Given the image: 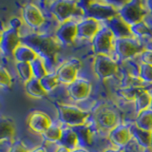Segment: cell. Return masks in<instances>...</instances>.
Instances as JSON below:
<instances>
[{
    "mask_svg": "<svg viewBox=\"0 0 152 152\" xmlns=\"http://www.w3.org/2000/svg\"><path fill=\"white\" fill-rule=\"evenodd\" d=\"M21 43L30 47L43 59L48 72H53L52 69L55 65L56 56L62 46L55 35L52 36L47 33H31L21 36Z\"/></svg>",
    "mask_w": 152,
    "mask_h": 152,
    "instance_id": "cell-1",
    "label": "cell"
},
{
    "mask_svg": "<svg viewBox=\"0 0 152 152\" xmlns=\"http://www.w3.org/2000/svg\"><path fill=\"white\" fill-rule=\"evenodd\" d=\"M123 3L114 1H79L86 18H92L102 23L119 15V8Z\"/></svg>",
    "mask_w": 152,
    "mask_h": 152,
    "instance_id": "cell-2",
    "label": "cell"
},
{
    "mask_svg": "<svg viewBox=\"0 0 152 152\" xmlns=\"http://www.w3.org/2000/svg\"><path fill=\"white\" fill-rule=\"evenodd\" d=\"M48 11L54 16V18L62 24L70 19L80 22L86 18L82 7L79 1L73 0H56L48 3Z\"/></svg>",
    "mask_w": 152,
    "mask_h": 152,
    "instance_id": "cell-3",
    "label": "cell"
},
{
    "mask_svg": "<svg viewBox=\"0 0 152 152\" xmlns=\"http://www.w3.org/2000/svg\"><path fill=\"white\" fill-rule=\"evenodd\" d=\"M120 114L115 107L111 106H102L97 107L93 112V116L90 117V122L95 130L99 132L106 131L110 132L113 128L120 125Z\"/></svg>",
    "mask_w": 152,
    "mask_h": 152,
    "instance_id": "cell-4",
    "label": "cell"
},
{
    "mask_svg": "<svg viewBox=\"0 0 152 152\" xmlns=\"http://www.w3.org/2000/svg\"><path fill=\"white\" fill-rule=\"evenodd\" d=\"M58 118L62 125L75 127L86 125L91 114L76 106L66 104H56Z\"/></svg>",
    "mask_w": 152,
    "mask_h": 152,
    "instance_id": "cell-5",
    "label": "cell"
},
{
    "mask_svg": "<svg viewBox=\"0 0 152 152\" xmlns=\"http://www.w3.org/2000/svg\"><path fill=\"white\" fill-rule=\"evenodd\" d=\"M145 50V42L136 37L119 38L114 42L115 58L118 62L134 59Z\"/></svg>",
    "mask_w": 152,
    "mask_h": 152,
    "instance_id": "cell-6",
    "label": "cell"
},
{
    "mask_svg": "<svg viewBox=\"0 0 152 152\" xmlns=\"http://www.w3.org/2000/svg\"><path fill=\"white\" fill-rule=\"evenodd\" d=\"M147 14H148V10L145 1H141V0L126 1L119 8V15L129 26L144 21Z\"/></svg>",
    "mask_w": 152,
    "mask_h": 152,
    "instance_id": "cell-7",
    "label": "cell"
},
{
    "mask_svg": "<svg viewBox=\"0 0 152 152\" xmlns=\"http://www.w3.org/2000/svg\"><path fill=\"white\" fill-rule=\"evenodd\" d=\"M114 42L115 37L108 28L104 25L97 34L91 40L92 50L96 55H107L115 58V50H114Z\"/></svg>",
    "mask_w": 152,
    "mask_h": 152,
    "instance_id": "cell-8",
    "label": "cell"
},
{
    "mask_svg": "<svg viewBox=\"0 0 152 152\" xmlns=\"http://www.w3.org/2000/svg\"><path fill=\"white\" fill-rule=\"evenodd\" d=\"M93 69L100 79L106 80L120 72L119 62L110 56L96 55L94 59Z\"/></svg>",
    "mask_w": 152,
    "mask_h": 152,
    "instance_id": "cell-9",
    "label": "cell"
},
{
    "mask_svg": "<svg viewBox=\"0 0 152 152\" xmlns=\"http://www.w3.org/2000/svg\"><path fill=\"white\" fill-rule=\"evenodd\" d=\"M80 69V60L77 58H71L62 63L54 72L60 84L69 86L78 78V72Z\"/></svg>",
    "mask_w": 152,
    "mask_h": 152,
    "instance_id": "cell-10",
    "label": "cell"
},
{
    "mask_svg": "<svg viewBox=\"0 0 152 152\" xmlns=\"http://www.w3.org/2000/svg\"><path fill=\"white\" fill-rule=\"evenodd\" d=\"M22 18L28 28L35 31L40 30L46 23V17L41 8L34 3H28L23 7Z\"/></svg>",
    "mask_w": 152,
    "mask_h": 152,
    "instance_id": "cell-11",
    "label": "cell"
},
{
    "mask_svg": "<svg viewBox=\"0 0 152 152\" xmlns=\"http://www.w3.org/2000/svg\"><path fill=\"white\" fill-rule=\"evenodd\" d=\"M77 24L78 21L74 19L59 24L55 31V37L62 46H70L77 39Z\"/></svg>",
    "mask_w": 152,
    "mask_h": 152,
    "instance_id": "cell-12",
    "label": "cell"
},
{
    "mask_svg": "<svg viewBox=\"0 0 152 152\" xmlns=\"http://www.w3.org/2000/svg\"><path fill=\"white\" fill-rule=\"evenodd\" d=\"M21 44V35L19 31L9 27L2 31L1 41H0V50L6 56H13V52L16 48Z\"/></svg>",
    "mask_w": 152,
    "mask_h": 152,
    "instance_id": "cell-13",
    "label": "cell"
},
{
    "mask_svg": "<svg viewBox=\"0 0 152 152\" xmlns=\"http://www.w3.org/2000/svg\"><path fill=\"white\" fill-rule=\"evenodd\" d=\"M92 86L88 80L85 78H77L74 82L66 86V92L70 99L75 102L87 100L91 93Z\"/></svg>",
    "mask_w": 152,
    "mask_h": 152,
    "instance_id": "cell-14",
    "label": "cell"
},
{
    "mask_svg": "<svg viewBox=\"0 0 152 152\" xmlns=\"http://www.w3.org/2000/svg\"><path fill=\"white\" fill-rule=\"evenodd\" d=\"M132 134L129 128V125L120 124L118 126L108 133V139L111 144L115 145L116 148L122 150L132 139Z\"/></svg>",
    "mask_w": 152,
    "mask_h": 152,
    "instance_id": "cell-15",
    "label": "cell"
},
{
    "mask_svg": "<svg viewBox=\"0 0 152 152\" xmlns=\"http://www.w3.org/2000/svg\"><path fill=\"white\" fill-rule=\"evenodd\" d=\"M103 27V23L92 18H84L77 24V39L92 40Z\"/></svg>",
    "mask_w": 152,
    "mask_h": 152,
    "instance_id": "cell-16",
    "label": "cell"
},
{
    "mask_svg": "<svg viewBox=\"0 0 152 152\" xmlns=\"http://www.w3.org/2000/svg\"><path fill=\"white\" fill-rule=\"evenodd\" d=\"M27 124L30 129L41 135L52 124V120L47 113L40 110H34L28 114Z\"/></svg>",
    "mask_w": 152,
    "mask_h": 152,
    "instance_id": "cell-17",
    "label": "cell"
},
{
    "mask_svg": "<svg viewBox=\"0 0 152 152\" xmlns=\"http://www.w3.org/2000/svg\"><path fill=\"white\" fill-rule=\"evenodd\" d=\"M104 25L111 31L115 39L134 37L131 32L130 26L120 15H116L109 20L104 22Z\"/></svg>",
    "mask_w": 152,
    "mask_h": 152,
    "instance_id": "cell-18",
    "label": "cell"
},
{
    "mask_svg": "<svg viewBox=\"0 0 152 152\" xmlns=\"http://www.w3.org/2000/svg\"><path fill=\"white\" fill-rule=\"evenodd\" d=\"M72 128L75 131L76 135H77V137H78L79 146L88 149V147L92 145L93 139H94V133H95V131H96L94 129L91 122H90V118L86 125L75 126Z\"/></svg>",
    "mask_w": 152,
    "mask_h": 152,
    "instance_id": "cell-19",
    "label": "cell"
},
{
    "mask_svg": "<svg viewBox=\"0 0 152 152\" xmlns=\"http://www.w3.org/2000/svg\"><path fill=\"white\" fill-rule=\"evenodd\" d=\"M58 145L66 147L69 150H73L79 146L78 137L72 127L63 125V126H62V135Z\"/></svg>",
    "mask_w": 152,
    "mask_h": 152,
    "instance_id": "cell-20",
    "label": "cell"
},
{
    "mask_svg": "<svg viewBox=\"0 0 152 152\" xmlns=\"http://www.w3.org/2000/svg\"><path fill=\"white\" fill-rule=\"evenodd\" d=\"M132 137L138 142V144L144 148L151 147V131H147L138 127L134 123H128Z\"/></svg>",
    "mask_w": 152,
    "mask_h": 152,
    "instance_id": "cell-21",
    "label": "cell"
},
{
    "mask_svg": "<svg viewBox=\"0 0 152 152\" xmlns=\"http://www.w3.org/2000/svg\"><path fill=\"white\" fill-rule=\"evenodd\" d=\"M14 134V122L9 117L0 116V142L4 141H12Z\"/></svg>",
    "mask_w": 152,
    "mask_h": 152,
    "instance_id": "cell-22",
    "label": "cell"
},
{
    "mask_svg": "<svg viewBox=\"0 0 152 152\" xmlns=\"http://www.w3.org/2000/svg\"><path fill=\"white\" fill-rule=\"evenodd\" d=\"M130 30L133 36L142 40V42H146L152 39V26H150L145 20L130 26Z\"/></svg>",
    "mask_w": 152,
    "mask_h": 152,
    "instance_id": "cell-23",
    "label": "cell"
},
{
    "mask_svg": "<svg viewBox=\"0 0 152 152\" xmlns=\"http://www.w3.org/2000/svg\"><path fill=\"white\" fill-rule=\"evenodd\" d=\"M13 57L16 62H23V63H31L34 59H36L38 55L36 52L28 47L25 44L19 45L13 52Z\"/></svg>",
    "mask_w": 152,
    "mask_h": 152,
    "instance_id": "cell-24",
    "label": "cell"
},
{
    "mask_svg": "<svg viewBox=\"0 0 152 152\" xmlns=\"http://www.w3.org/2000/svg\"><path fill=\"white\" fill-rule=\"evenodd\" d=\"M151 103H152V97H151L150 90L147 88L141 89L134 99V107L136 109V112L139 113L140 111L150 108Z\"/></svg>",
    "mask_w": 152,
    "mask_h": 152,
    "instance_id": "cell-25",
    "label": "cell"
},
{
    "mask_svg": "<svg viewBox=\"0 0 152 152\" xmlns=\"http://www.w3.org/2000/svg\"><path fill=\"white\" fill-rule=\"evenodd\" d=\"M62 126H63L62 124L60 125V124H58V123L52 122L51 125L48 127V129H46L41 134L42 138L47 142L58 145L61 135H62Z\"/></svg>",
    "mask_w": 152,
    "mask_h": 152,
    "instance_id": "cell-26",
    "label": "cell"
},
{
    "mask_svg": "<svg viewBox=\"0 0 152 152\" xmlns=\"http://www.w3.org/2000/svg\"><path fill=\"white\" fill-rule=\"evenodd\" d=\"M25 90L28 96L35 99L44 98L48 94L40 85V81L34 77H32L30 81L25 83Z\"/></svg>",
    "mask_w": 152,
    "mask_h": 152,
    "instance_id": "cell-27",
    "label": "cell"
},
{
    "mask_svg": "<svg viewBox=\"0 0 152 152\" xmlns=\"http://www.w3.org/2000/svg\"><path fill=\"white\" fill-rule=\"evenodd\" d=\"M135 125L147 131H152V109L147 108L136 114Z\"/></svg>",
    "mask_w": 152,
    "mask_h": 152,
    "instance_id": "cell-28",
    "label": "cell"
},
{
    "mask_svg": "<svg viewBox=\"0 0 152 152\" xmlns=\"http://www.w3.org/2000/svg\"><path fill=\"white\" fill-rule=\"evenodd\" d=\"M145 84L139 76H131L123 74L121 79V88H146Z\"/></svg>",
    "mask_w": 152,
    "mask_h": 152,
    "instance_id": "cell-29",
    "label": "cell"
},
{
    "mask_svg": "<svg viewBox=\"0 0 152 152\" xmlns=\"http://www.w3.org/2000/svg\"><path fill=\"white\" fill-rule=\"evenodd\" d=\"M140 63H138V62L135 61L134 59H129V60L119 62L120 72L122 74H126V75H131V76H139Z\"/></svg>",
    "mask_w": 152,
    "mask_h": 152,
    "instance_id": "cell-30",
    "label": "cell"
},
{
    "mask_svg": "<svg viewBox=\"0 0 152 152\" xmlns=\"http://www.w3.org/2000/svg\"><path fill=\"white\" fill-rule=\"evenodd\" d=\"M30 65H31V71H32V76L38 80L42 79L44 76H46L48 73H49L47 70L44 61H43V59L40 58L39 56H38L36 59L33 60L32 62H31Z\"/></svg>",
    "mask_w": 152,
    "mask_h": 152,
    "instance_id": "cell-31",
    "label": "cell"
},
{
    "mask_svg": "<svg viewBox=\"0 0 152 152\" xmlns=\"http://www.w3.org/2000/svg\"><path fill=\"white\" fill-rule=\"evenodd\" d=\"M40 81V85L42 86L43 89L45 90L47 93L53 91V90L58 87V85L60 84L58 79L56 77L55 72H50L48 73L46 76H44Z\"/></svg>",
    "mask_w": 152,
    "mask_h": 152,
    "instance_id": "cell-32",
    "label": "cell"
},
{
    "mask_svg": "<svg viewBox=\"0 0 152 152\" xmlns=\"http://www.w3.org/2000/svg\"><path fill=\"white\" fill-rule=\"evenodd\" d=\"M16 70L20 76L21 80L24 82V84L27 83L28 81H30L32 76V71L30 63H23V62H16L15 64Z\"/></svg>",
    "mask_w": 152,
    "mask_h": 152,
    "instance_id": "cell-33",
    "label": "cell"
},
{
    "mask_svg": "<svg viewBox=\"0 0 152 152\" xmlns=\"http://www.w3.org/2000/svg\"><path fill=\"white\" fill-rule=\"evenodd\" d=\"M139 77L147 85H152V66L140 63Z\"/></svg>",
    "mask_w": 152,
    "mask_h": 152,
    "instance_id": "cell-34",
    "label": "cell"
},
{
    "mask_svg": "<svg viewBox=\"0 0 152 152\" xmlns=\"http://www.w3.org/2000/svg\"><path fill=\"white\" fill-rule=\"evenodd\" d=\"M12 86V76L5 66L0 65V88H9Z\"/></svg>",
    "mask_w": 152,
    "mask_h": 152,
    "instance_id": "cell-35",
    "label": "cell"
},
{
    "mask_svg": "<svg viewBox=\"0 0 152 152\" xmlns=\"http://www.w3.org/2000/svg\"><path fill=\"white\" fill-rule=\"evenodd\" d=\"M122 152H145V148L138 144L134 138H132L130 142L122 149Z\"/></svg>",
    "mask_w": 152,
    "mask_h": 152,
    "instance_id": "cell-36",
    "label": "cell"
},
{
    "mask_svg": "<svg viewBox=\"0 0 152 152\" xmlns=\"http://www.w3.org/2000/svg\"><path fill=\"white\" fill-rule=\"evenodd\" d=\"M10 152H30V151L27 149L25 145L20 140H17L12 142L11 148H10Z\"/></svg>",
    "mask_w": 152,
    "mask_h": 152,
    "instance_id": "cell-37",
    "label": "cell"
},
{
    "mask_svg": "<svg viewBox=\"0 0 152 152\" xmlns=\"http://www.w3.org/2000/svg\"><path fill=\"white\" fill-rule=\"evenodd\" d=\"M139 58L141 63H144L146 65L152 66V51L149 50H145L142 53L139 55Z\"/></svg>",
    "mask_w": 152,
    "mask_h": 152,
    "instance_id": "cell-38",
    "label": "cell"
},
{
    "mask_svg": "<svg viewBox=\"0 0 152 152\" xmlns=\"http://www.w3.org/2000/svg\"><path fill=\"white\" fill-rule=\"evenodd\" d=\"M22 23L23 22L19 18L14 17L12 19L11 22H10V27L14 28V30H16V31H19V28H20V27L22 26Z\"/></svg>",
    "mask_w": 152,
    "mask_h": 152,
    "instance_id": "cell-39",
    "label": "cell"
},
{
    "mask_svg": "<svg viewBox=\"0 0 152 152\" xmlns=\"http://www.w3.org/2000/svg\"><path fill=\"white\" fill-rule=\"evenodd\" d=\"M12 141H4L0 142V152H10Z\"/></svg>",
    "mask_w": 152,
    "mask_h": 152,
    "instance_id": "cell-40",
    "label": "cell"
},
{
    "mask_svg": "<svg viewBox=\"0 0 152 152\" xmlns=\"http://www.w3.org/2000/svg\"><path fill=\"white\" fill-rule=\"evenodd\" d=\"M30 152H48V150L45 146H37L32 150H31Z\"/></svg>",
    "mask_w": 152,
    "mask_h": 152,
    "instance_id": "cell-41",
    "label": "cell"
},
{
    "mask_svg": "<svg viewBox=\"0 0 152 152\" xmlns=\"http://www.w3.org/2000/svg\"><path fill=\"white\" fill-rule=\"evenodd\" d=\"M54 152H70V150L66 149V147H64V146H61L59 145H57V147H56V149H55Z\"/></svg>",
    "mask_w": 152,
    "mask_h": 152,
    "instance_id": "cell-42",
    "label": "cell"
},
{
    "mask_svg": "<svg viewBox=\"0 0 152 152\" xmlns=\"http://www.w3.org/2000/svg\"><path fill=\"white\" fill-rule=\"evenodd\" d=\"M145 4L147 10H148V13L152 15V0H147V1H145Z\"/></svg>",
    "mask_w": 152,
    "mask_h": 152,
    "instance_id": "cell-43",
    "label": "cell"
},
{
    "mask_svg": "<svg viewBox=\"0 0 152 152\" xmlns=\"http://www.w3.org/2000/svg\"><path fill=\"white\" fill-rule=\"evenodd\" d=\"M70 152H89V150L87 149V148H84V147H80V146H78V147H76L75 149L70 150Z\"/></svg>",
    "mask_w": 152,
    "mask_h": 152,
    "instance_id": "cell-44",
    "label": "cell"
},
{
    "mask_svg": "<svg viewBox=\"0 0 152 152\" xmlns=\"http://www.w3.org/2000/svg\"><path fill=\"white\" fill-rule=\"evenodd\" d=\"M145 49L146 50H149L152 51V39L145 42Z\"/></svg>",
    "mask_w": 152,
    "mask_h": 152,
    "instance_id": "cell-45",
    "label": "cell"
},
{
    "mask_svg": "<svg viewBox=\"0 0 152 152\" xmlns=\"http://www.w3.org/2000/svg\"><path fill=\"white\" fill-rule=\"evenodd\" d=\"M103 152H122V150L118 148H107L106 150H104Z\"/></svg>",
    "mask_w": 152,
    "mask_h": 152,
    "instance_id": "cell-46",
    "label": "cell"
},
{
    "mask_svg": "<svg viewBox=\"0 0 152 152\" xmlns=\"http://www.w3.org/2000/svg\"><path fill=\"white\" fill-rule=\"evenodd\" d=\"M145 152H152V148H151V147H150V148H146Z\"/></svg>",
    "mask_w": 152,
    "mask_h": 152,
    "instance_id": "cell-47",
    "label": "cell"
},
{
    "mask_svg": "<svg viewBox=\"0 0 152 152\" xmlns=\"http://www.w3.org/2000/svg\"><path fill=\"white\" fill-rule=\"evenodd\" d=\"M151 148H152V131H151Z\"/></svg>",
    "mask_w": 152,
    "mask_h": 152,
    "instance_id": "cell-48",
    "label": "cell"
},
{
    "mask_svg": "<svg viewBox=\"0 0 152 152\" xmlns=\"http://www.w3.org/2000/svg\"><path fill=\"white\" fill-rule=\"evenodd\" d=\"M1 33H2V31H0V41H1Z\"/></svg>",
    "mask_w": 152,
    "mask_h": 152,
    "instance_id": "cell-49",
    "label": "cell"
}]
</instances>
